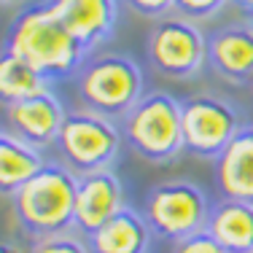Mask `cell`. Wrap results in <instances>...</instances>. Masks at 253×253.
Here are the masks:
<instances>
[{"label":"cell","mask_w":253,"mask_h":253,"mask_svg":"<svg viewBox=\"0 0 253 253\" xmlns=\"http://www.w3.org/2000/svg\"><path fill=\"white\" fill-rule=\"evenodd\" d=\"M3 51L27 59L46 78H68L78 73L86 57L84 43L62 25L49 3L30 5L11 22Z\"/></svg>","instance_id":"cell-1"},{"label":"cell","mask_w":253,"mask_h":253,"mask_svg":"<svg viewBox=\"0 0 253 253\" xmlns=\"http://www.w3.org/2000/svg\"><path fill=\"white\" fill-rule=\"evenodd\" d=\"M76 191L78 175L68 165H46L11 194L16 224L35 240L68 232L76 224Z\"/></svg>","instance_id":"cell-2"},{"label":"cell","mask_w":253,"mask_h":253,"mask_svg":"<svg viewBox=\"0 0 253 253\" xmlns=\"http://www.w3.org/2000/svg\"><path fill=\"white\" fill-rule=\"evenodd\" d=\"M124 137L137 156L154 165L175 159L186 148L183 111L167 92H148L124 116Z\"/></svg>","instance_id":"cell-3"},{"label":"cell","mask_w":253,"mask_h":253,"mask_svg":"<svg viewBox=\"0 0 253 253\" xmlns=\"http://www.w3.org/2000/svg\"><path fill=\"white\" fill-rule=\"evenodd\" d=\"M78 94L89 111L124 119L143 97V70L124 54H102L78 70Z\"/></svg>","instance_id":"cell-4"},{"label":"cell","mask_w":253,"mask_h":253,"mask_svg":"<svg viewBox=\"0 0 253 253\" xmlns=\"http://www.w3.org/2000/svg\"><path fill=\"white\" fill-rule=\"evenodd\" d=\"M57 148L62 154V162L76 175H86L111 167L122 148V132L108 116H100L89 108L73 111L59 129Z\"/></svg>","instance_id":"cell-5"},{"label":"cell","mask_w":253,"mask_h":253,"mask_svg":"<svg viewBox=\"0 0 253 253\" xmlns=\"http://www.w3.org/2000/svg\"><path fill=\"white\" fill-rule=\"evenodd\" d=\"M208 194L191 180H165L156 183L146 194V215L148 226L162 240H178L200 232L210 218Z\"/></svg>","instance_id":"cell-6"},{"label":"cell","mask_w":253,"mask_h":253,"mask_svg":"<svg viewBox=\"0 0 253 253\" xmlns=\"http://www.w3.org/2000/svg\"><path fill=\"white\" fill-rule=\"evenodd\" d=\"M146 51L154 70L175 81H186L202 70L208 59V41L191 19L165 16L148 33Z\"/></svg>","instance_id":"cell-7"},{"label":"cell","mask_w":253,"mask_h":253,"mask_svg":"<svg viewBox=\"0 0 253 253\" xmlns=\"http://www.w3.org/2000/svg\"><path fill=\"white\" fill-rule=\"evenodd\" d=\"M183 111V143L194 156L215 159L243 129L237 108L218 94H191L180 102Z\"/></svg>","instance_id":"cell-8"},{"label":"cell","mask_w":253,"mask_h":253,"mask_svg":"<svg viewBox=\"0 0 253 253\" xmlns=\"http://www.w3.org/2000/svg\"><path fill=\"white\" fill-rule=\"evenodd\" d=\"M3 119H5L3 126L5 132L22 137V140L33 143L38 148H46L51 143H57L59 129L68 119V111L51 92H41L35 97L3 105Z\"/></svg>","instance_id":"cell-9"},{"label":"cell","mask_w":253,"mask_h":253,"mask_svg":"<svg viewBox=\"0 0 253 253\" xmlns=\"http://www.w3.org/2000/svg\"><path fill=\"white\" fill-rule=\"evenodd\" d=\"M122 208H124V189L119 183L116 172H111V167L78 175L76 226L86 237L92 232H97L102 224H108Z\"/></svg>","instance_id":"cell-10"},{"label":"cell","mask_w":253,"mask_h":253,"mask_svg":"<svg viewBox=\"0 0 253 253\" xmlns=\"http://www.w3.org/2000/svg\"><path fill=\"white\" fill-rule=\"evenodd\" d=\"M46 3L86 51L108 41L116 27L119 0H46Z\"/></svg>","instance_id":"cell-11"},{"label":"cell","mask_w":253,"mask_h":253,"mask_svg":"<svg viewBox=\"0 0 253 253\" xmlns=\"http://www.w3.org/2000/svg\"><path fill=\"white\" fill-rule=\"evenodd\" d=\"M213 178L224 200L253 205V126H243L213 159Z\"/></svg>","instance_id":"cell-12"},{"label":"cell","mask_w":253,"mask_h":253,"mask_svg":"<svg viewBox=\"0 0 253 253\" xmlns=\"http://www.w3.org/2000/svg\"><path fill=\"white\" fill-rule=\"evenodd\" d=\"M208 62L221 78L245 84L253 78V30L248 25H229L208 41Z\"/></svg>","instance_id":"cell-13"},{"label":"cell","mask_w":253,"mask_h":253,"mask_svg":"<svg viewBox=\"0 0 253 253\" xmlns=\"http://www.w3.org/2000/svg\"><path fill=\"white\" fill-rule=\"evenodd\" d=\"M151 237L154 229L148 226L146 215L124 205L108 224L89 234L86 245L92 253H148Z\"/></svg>","instance_id":"cell-14"},{"label":"cell","mask_w":253,"mask_h":253,"mask_svg":"<svg viewBox=\"0 0 253 253\" xmlns=\"http://www.w3.org/2000/svg\"><path fill=\"white\" fill-rule=\"evenodd\" d=\"M208 229L226 253H253V205L240 200H221L213 205Z\"/></svg>","instance_id":"cell-15"},{"label":"cell","mask_w":253,"mask_h":253,"mask_svg":"<svg viewBox=\"0 0 253 253\" xmlns=\"http://www.w3.org/2000/svg\"><path fill=\"white\" fill-rule=\"evenodd\" d=\"M46 165L49 162H43L38 146L3 129V135H0V189H3L5 197L19 191Z\"/></svg>","instance_id":"cell-16"},{"label":"cell","mask_w":253,"mask_h":253,"mask_svg":"<svg viewBox=\"0 0 253 253\" xmlns=\"http://www.w3.org/2000/svg\"><path fill=\"white\" fill-rule=\"evenodd\" d=\"M41 92H49V78L38 68H33L27 59L3 51V57H0V97H3V105L35 97Z\"/></svg>","instance_id":"cell-17"},{"label":"cell","mask_w":253,"mask_h":253,"mask_svg":"<svg viewBox=\"0 0 253 253\" xmlns=\"http://www.w3.org/2000/svg\"><path fill=\"white\" fill-rule=\"evenodd\" d=\"M30 253H92L89 245H84L78 237L62 232V234H49V237L35 240Z\"/></svg>","instance_id":"cell-18"},{"label":"cell","mask_w":253,"mask_h":253,"mask_svg":"<svg viewBox=\"0 0 253 253\" xmlns=\"http://www.w3.org/2000/svg\"><path fill=\"white\" fill-rule=\"evenodd\" d=\"M172 253H226V251L221 248V243L208 232V229H200V232L178 240V243L172 245Z\"/></svg>","instance_id":"cell-19"},{"label":"cell","mask_w":253,"mask_h":253,"mask_svg":"<svg viewBox=\"0 0 253 253\" xmlns=\"http://www.w3.org/2000/svg\"><path fill=\"white\" fill-rule=\"evenodd\" d=\"M226 5V0H175V8L186 19H208V16L218 14Z\"/></svg>","instance_id":"cell-20"},{"label":"cell","mask_w":253,"mask_h":253,"mask_svg":"<svg viewBox=\"0 0 253 253\" xmlns=\"http://www.w3.org/2000/svg\"><path fill=\"white\" fill-rule=\"evenodd\" d=\"M135 14L148 16V19H165L172 8H175V0H126Z\"/></svg>","instance_id":"cell-21"},{"label":"cell","mask_w":253,"mask_h":253,"mask_svg":"<svg viewBox=\"0 0 253 253\" xmlns=\"http://www.w3.org/2000/svg\"><path fill=\"white\" fill-rule=\"evenodd\" d=\"M0 253H25V248H22V245H16V243H11V240H3Z\"/></svg>","instance_id":"cell-22"},{"label":"cell","mask_w":253,"mask_h":253,"mask_svg":"<svg viewBox=\"0 0 253 253\" xmlns=\"http://www.w3.org/2000/svg\"><path fill=\"white\" fill-rule=\"evenodd\" d=\"M234 3H237L240 8H245V11H253V0H234Z\"/></svg>","instance_id":"cell-23"},{"label":"cell","mask_w":253,"mask_h":253,"mask_svg":"<svg viewBox=\"0 0 253 253\" xmlns=\"http://www.w3.org/2000/svg\"><path fill=\"white\" fill-rule=\"evenodd\" d=\"M245 25H248L253 30V11H248V19H245Z\"/></svg>","instance_id":"cell-24"},{"label":"cell","mask_w":253,"mask_h":253,"mask_svg":"<svg viewBox=\"0 0 253 253\" xmlns=\"http://www.w3.org/2000/svg\"><path fill=\"white\" fill-rule=\"evenodd\" d=\"M3 3H11V0H3Z\"/></svg>","instance_id":"cell-25"}]
</instances>
